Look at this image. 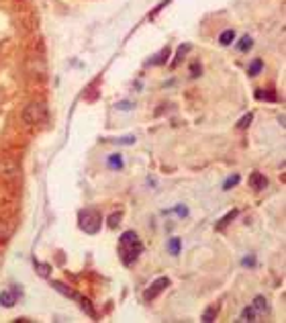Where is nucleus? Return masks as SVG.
<instances>
[{
  "instance_id": "obj_1",
  "label": "nucleus",
  "mask_w": 286,
  "mask_h": 323,
  "mask_svg": "<svg viewBox=\"0 0 286 323\" xmlns=\"http://www.w3.org/2000/svg\"><path fill=\"white\" fill-rule=\"evenodd\" d=\"M21 119H23L25 125H31V127L41 125V123L47 119V105H45L43 100H33V103H29V105L23 109Z\"/></svg>"
},
{
  "instance_id": "obj_2",
  "label": "nucleus",
  "mask_w": 286,
  "mask_h": 323,
  "mask_svg": "<svg viewBox=\"0 0 286 323\" xmlns=\"http://www.w3.org/2000/svg\"><path fill=\"white\" fill-rule=\"evenodd\" d=\"M78 225H80L82 231L94 235V233L100 229V225H103V217H100V213H96V211H80V215H78Z\"/></svg>"
},
{
  "instance_id": "obj_3",
  "label": "nucleus",
  "mask_w": 286,
  "mask_h": 323,
  "mask_svg": "<svg viewBox=\"0 0 286 323\" xmlns=\"http://www.w3.org/2000/svg\"><path fill=\"white\" fill-rule=\"evenodd\" d=\"M141 252H143V246L139 239L133 241V244H123V246H119V256H121V260L125 262V266H131V264L141 256Z\"/></svg>"
},
{
  "instance_id": "obj_4",
  "label": "nucleus",
  "mask_w": 286,
  "mask_h": 323,
  "mask_svg": "<svg viewBox=\"0 0 286 323\" xmlns=\"http://www.w3.org/2000/svg\"><path fill=\"white\" fill-rule=\"evenodd\" d=\"M0 176L8 182H16L21 178V168L18 164L12 160H2L0 162Z\"/></svg>"
},
{
  "instance_id": "obj_5",
  "label": "nucleus",
  "mask_w": 286,
  "mask_h": 323,
  "mask_svg": "<svg viewBox=\"0 0 286 323\" xmlns=\"http://www.w3.org/2000/svg\"><path fill=\"white\" fill-rule=\"evenodd\" d=\"M168 285H170V280H168L166 276H159V278H157V280H155V282H153V285L145 291V299H153V297H155L157 293H161Z\"/></svg>"
},
{
  "instance_id": "obj_6",
  "label": "nucleus",
  "mask_w": 286,
  "mask_h": 323,
  "mask_svg": "<svg viewBox=\"0 0 286 323\" xmlns=\"http://www.w3.org/2000/svg\"><path fill=\"white\" fill-rule=\"evenodd\" d=\"M250 186L256 192H260V190H264L268 186V178L264 174H260V172H254V174H250Z\"/></svg>"
},
{
  "instance_id": "obj_7",
  "label": "nucleus",
  "mask_w": 286,
  "mask_h": 323,
  "mask_svg": "<svg viewBox=\"0 0 286 323\" xmlns=\"http://www.w3.org/2000/svg\"><path fill=\"white\" fill-rule=\"evenodd\" d=\"M16 301H18V295H14L12 291H2V293H0V305H2V307L10 309V307L16 305Z\"/></svg>"
},
{
  "instance_id": "obj_8",
  "label": "nucleus",
  "mask_w": 286,
  "mask_h": 323,
  "mask_svg": "<svg viewBox=\"0 0 286 323\" xmlns=\"http://www.w3.org/2000/svg\"><path fill=\"white\" fill-rule=\"evenodd\" d=\"M254 311L256 313H268L270 311V303L266 301V297H262V295H258L256 299H254Z\"/></svg>"
},
{
  "instance_id": "obj_9",
  "label": "nucleus",
  "mask_w": 286,
  "mask_h": 323,
  "mask_svg": "<svg viewBox=\"0 0 286 323\" xmlns=\"http://www.w3.org/2000/svg\"><path fill=\"white\" fill-rule=\"evenodd\" d=\"M51 287H53L62 297H66V299H78V295H76L70 287H66V285H62V282H51Z\"/></svg>"
},
{
  "instance_id": "obj_10",
  "label": "nucleus",
  "mask_w": 286,
  "mask_h": 323,
  "mask_svg": "<svg viewBox=\"0 0 286 323\" xmlns=\"http://www.w3.org/2000/svg\"><path fill=\"white\" fill-rule=\"evenodd\" d=\"M35 272H37L41 278H49V276H51V264H47V262H37V260H35Z\"/></svg>"
},
{
  "instance_id": "obj_11",
  "label": "nucleus",
  "mask_w": 286,
  "mask_h": 323,
  "mask_svg": "<svg viewBox=\"0 0 286 323\" xmlns=\"http://www.w3.org/2000/svg\"><path fill=\"white\" fill-rule=\"evenodd\" d=\"M190 51V43H184V45H180L178 47V53H176V57H174V62H172V68H178L180 66V62L184 59V55Z\"/></svg>"
},
{
  "instance_id": "obj_12",
  "label": "nucleus",
  "mask_w": 286,
  "mask_h": 323,
  "mask_svg": "<svg viewBox=\"0 0 286 323\" xmlns=\"http://www.w3.org/2000/svg\"><path fill=\"white\" fill-rule=\"evenodd\" d=\"M237 213H239L237 209H231V211H229V213H227L223 219H219V221H217V229H225V227H227V225H229V223H231V221L237 217Z\"/></svg>"
},
{
  "instance_id": "obj_13",
  "label": "nucleus",
  "mask_w": 286,
  "mask_h": 323,
  "mask_svg": "<svg viewBox=\"0 0 286 323\" xmlns=\"http://www.w3.org/2000/svg\"><path fill=\"white\" fill-rule=\"evenodd\" d=\"M170 53H172V51H170V47H164V49H161V51H159L155 57H151V62H149V64H151V66L166 64V62H168V57H170Z\"/></svg>"
},
{
  "instance_id": "obj_14",
  "label": "nucleus",
  "mask_w": 286,
  "mask_h": 323,
  "mask_svg": "<svg viewBox=\"0 0 286 323\" xmlns=\"http://www.w3.org/2000/svg\"><path fill=\"white\" fill-rule=\"evenodd\" d=\"M256 98L258 100H268V103H276V92L272 90H256Z\"/></svg>"
},
{
  "instance_id": "obj_15",
  "label": "nucleus",
  "mask_w": 286,
  "mask_h": 323,
  "mask_svg": "<svg viewBox=\"0 0 286 323\" xmlns=\"http://www.w3.org/2000/svg\"><path fill=\"white\" fill-rule=\"evenodd\" d=\"M78 301H80V307L84 309V313H88L90 317H96V311H94V305L90 303V299H86V297H78Z\"/></svg>"
},
{
  "instance_id": "obj_16",
  "label": "nucleus",
  "mask_w": 286,
  "mask_h": 323,
  "mask_svg": "<svg viewBox=\"0 0 286 323\" xmlns=\"http://www.w3.org/2000/svg\"><path fill=\"white\" fill-rule=\"evenodd\" d=\"M233 41H235V31H233V29L223 31L221 37H219V43H221V45H231Z\"/></svg>"
},
{
  "instance_id": "obj_17",
  "label": "nucleus",
  "mask_w": 286,
  "mask_h": 323,
  "mask_svg": "<svg viewBox=\"0 0 286 323\" xmlns=\"http://www.w3.org/2000/svg\"><path fill=\"white\" fill-rule=\"evenodd\" d=\"M121 221H123V213H119V211H117V213H111V215H109L107 225H109L111 229H117V227L121 225Z\"/></svg>"
},
{
  "instance_id": "obj_18",
  "label": "nucleus",
  "mask_w": 286,
  "mask_h": 323,
  "mask_svg": "<svg viewBox=\"0 0 286 323\" xmlns=\"http://www.w3.org/2000/svg\"><path fill=\"white\" fill-rule=\"evenodd\" d=\"M262 70H264V62H262V59H254V62L250 64V68H248V74L254 78V76H258Z\"/></svg>"
},
{
  "instance_id": "obj_19",
  "label": "nucleus",
  "mask_w": 286,
  "mask_h": 323,
  "mask_svg": "<svg viewBox=\"0 0 286 323\" xmlns=\"http://www.w3.org/2000/svg\"><path fill=\"white\" fill-rule=\"evenodd\" d=\"M217 313H219V309L215 307V305H211V307H207V311L202 313V321L205 323H211L217 319Z\"/></svg>"
},
{
  "instance_id": "obj_20",
  "label": "nucleus",
  "mask_w": 286,
  "mask_h": 323,
  "mask_svg": "<svg viewBox=\"0 0 286 323\" xmlns=\"http://www.w3.org/2000/svg\"><path fill=\"white\" fill-rule=\"evenodd\" d=\"M252 45H254L252 37H250V35H246V37H241V39H239V43H237V51L246 53V51H250V47H252Z\"/></svg>"
},
{
  "instance_id": "obj_21",
  "label": "nucleus",
  "mask_w": 286,
  "mask_h": 323,
  "mask_svg": "<svg viewBox=\"0 0 286 323\" xmlns=\"http://www.w3.org/2000/svg\"><path fill=\"white\" fill-rule=\"evenodd\" d=\"M109 168H111V170H121V168H123V158H121V154L109 156Z\"/></svg>"
},
{
  "instance_id": "obj_22",
  "label": "nucleus",
  "mask_w": 286,
  "mask_h": 323,
  "mask_svg": "<svg viewBox=\"0 0 286 323\" xmlns=\"http://www.w3.org/2000/svg\"><path fill=\"white\" fill-rule=\"evenodd\" d=\"M10 235H12V229H10V225H8L6 221H0V241H6Z\"/></svg>"
},
{
  "instance_id": "obj_23",
  "label": "nucleus",
  "mask_w": 286,
  "mask_h": 323,
  "mask_svg": "<svg viewBox=\"0 0 286 323\" xmlns=\"http://www.w3.org/2000/svg\"><path fill=\"white\" fill-rule=\"evenodd\" d=\"M252 121H254V113H246V115L237 121V129H246V127H250Z\"/></svg>"
},
{
  "instance_id": "obj_24",
  "label": "nucleus",
  "mask_w": 286,
  "mask_h": 323,
  "mask_svg": "<svg viewBox=\"0 0 286 323\" xmlns=\"http://www.w3.org/2000/svg\"><path fill=\"white\" fill-rule=\"evenodd\" d=\"M168 252H170L172 256H178V254H180V239H178V237H172V239L168 241Z\"/></svg>"
},
{
  "instance_id": "obj_25",
  "label": "nucleus",
  "mask_w": 286,
  "mask_h": 323,
  "mask_svg": "<svg viewBox=\"0 0 286 323\" xmlns=\"http://www.w3.org/2000/svg\"><path fill=\"white\" fill-rule=\"evenodd\" d=\"M139 237H137V233L135 231H125L123 235H121V246L123 244H133V241H137Z\"/></svg>"
},
{
  "instance_id": "obj_26",
  "label": "nucleus",
  "mask_w": 286,
  "mask_h": 323,
  "mask_svg": "<svg viewBox=\"0 0 286 323\" xmlns=\"http://www.w3.org/2000/svg\"><path fill=\"white\" fill-rule=\"evenodd\" d=\"M256 311H254V307H246L243 309V313H241V321H256Z\"/></svg>"
},
{
  "instance_id": "obj_27",
  "label": "nucleus",
  "mask_w": 286,
  "mask_h": 323,
  "mask_svg": "<svg viewBox=\"0 0 286 323\" xmlns=\"http://www.w3.org/2000/svg\"><path fill=\"white\" fill-rule=\"evenodd\" d=\"M237 182H239V174H233V176H229V178L225 180V184H223V190H229V188H233Z\"/></svg>"
},
{
  "instance_id": "obj_28",
  "label": "nucleus",
  "mask_w": 286,
  "mask_h": 323,
  "mask_svg": "<svg viewBox=\"0 0 286 323\" xmlns=\"http://www.w3.org/2000/svg\"><path fill=\"white\" fill-rule=\"evenodd\" d=\"M200 72H202V70H200V64H192V66H190V76H192V78H196Z\"/></svg>"
},
{
  "instance_id": "obj_29",
  "label": "nucleus",
  "mask_w": 286,
  "mask_h": 323,
  "mask_svg": "<svg viewBox=\"0 0 286 323\" xmlns=\"http://www.w3.org/2000/svg\"><path fill=\"white\" fill-rule=\"evenodd\" d=\"M176 215H178V217H186V215H188V209H186L184 205H178V207H176Z\"/></svg>"
},
{
  "instance_id": "obj_30",
  "label": "nucleus",
  "mask_w": 286,
  "mask_h": 323,
  "mask_svg": "<svg viewBox=\"0 0 286 323\" xmlns=\"http://www.w3.org/2000/svg\"><path fill=\"white\" fill-rule=\"evenodd\" d=\"M243 266H256V258H254V256L243 258Z\"/></svg>"
},
{
  "instance_id": "obj_31",
  "label": "nucleus",
  "mask_w": 286,
  "mask_h": 323,
  "mask_svg": "<svg viewBox=\"0 0 286 323\" xmlns=\"http://www.w3.org/2000/svg\"><path fill=\"white\" fill-rule=\"evenodd\" d=\"M119 109H121V111H129V109H133V103H127V100H125V103H119Z\"/></svg>"
}]
</instances>
